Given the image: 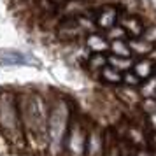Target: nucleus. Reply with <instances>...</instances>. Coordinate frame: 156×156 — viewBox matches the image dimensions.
I'll use <instances>...</instances> for the list:
<instances>
[{
    "mask_svg": "<svg viewBox=\"0 0 156 156\" xmlns=\"http://www.w3.org/2000/svg\"><path fill=\"white\" fill-rule=\"evenodd\" d=\"M0 132L11 144H21L25 133L18 112V97L12 91H0Z\"/></svg>",
    "mask_w": 156,
    "mask_h": 156,
    "instance_id": "obj_1",
    "label": "nucleus"
},
{
    "mask_svg": "<svg viewBox=\"0 0 156 156\" xmlns=\"http://www.w3.org/2000/svg\"><path fill=\"white\" fill-rule=\"evenodd\" d=\"M70 119V111L69 104L65 98H56L49 107V116H48V146L46 149L51 153V156H58L62 151L63 137L67 132V125Z\"/></svg>",
    "mask_w": 156,
    "mask_h": 156,
    "instance_id": "obj_2",
    "label": "nucleus"
},
{
    "mask_svg": "<svg viewBox=\"0 0 156 156\" xmlns=\"http://www.w3.org/2000/svg\"><path fill=\"white\" fill-rule=\"evenodd\" d=\"M86 139H88V132L83 128V125L77 123V121H72L70 130H69V137H67L69 156H84Z\"/></svg>",
    "mask_w": 156,
    "mask_h": 156,
    "instance_id": "obj_3",
    "label": "nucleus"
},
{
    "mask_svg": "<svg viewBox=\"0 0 156 156\" xmlns=\"http://www.w3.org/2000/svg\"><path fill=\"white\" fill-rule=\"evenodd\" d=\"M56 34H58V39H62V41H74L76 37L83 35L86 32L79 25L77 16H67V18H63L58 23Z\"/></svg>",
    "mask_w": 156,
    "mask_h": 156,
    "instance_id": "obj_4",
    "label": "nucleus"
},
{
    "mask_svg": "<svg viewBox=\"0 0 156 156\" xmlns=\"http://www.w3.org/2000/svg\"><path fill=\"white\" fill-rule=\"evenodd\" d=\"M118 20H119V9L118 7H114V5H104V7L97 9L95 25L102 32H107L109 28L116 27Z\"/></svg>",
    "mask_w": 156,
    "mask_h": 156,
    "instance_id": "obj_5",
    "label": "nucleus"
},
{
    "mask_svg": "<svg viewBox=\"0 0 156 156\" xmlns=\"http://www.w3.org/2000/svg\"><path fill=\"white\" fill-rule=\"evenodd\" d=\"M105 146H104V132L100 126H93L88 132L86 139V153L84 156H104Z\"/></svg>",
    "mask_w": 156,
    "mask_h": 156,
    "instance_id": "obj_6",
    "label": "nucleus"
},
{
    "mask_svg": "<svg viewBox=\"0 0 156 156\" xmlns=\"http://www.w3.org/2000/svg\"><path fill=\"white\" fill-rule=\"evenodd\" d=\"M118 25H121V27L125 28V32L128 34V37H130V39L142 37L144 30H146V25H144V21H142L139 16H132V14H130V16H123Z\"/></svg>",
    "mask_w": 156,
    "mask_h": 156,
    "instance_id": "obj_7",
    "label": "nucleus"
},
{
    "mask_svg": "<svg viewBox=\"0 0 156 156\" xmlns=\"http://www.w3.org/2000/svg\"><path fill=\"white\" fill-rule=\"evenodd\" d=\"M86 48L88 51H91V55L97 53H109V41L105 39L104 34L100 32H93L86 37Z\"/></svg>",
    "mask_w": 156,
    "mask_h": 156,
    "instance_id": "obj_8",
    "label": "nucleus"
},
{
    "mask_svg": "<svg viewBox=\"0 0 156 156\" xmlns=\"http://www.w3.org/2000/svg\"><path fill=\"white\" fill-rule=\"evenodd\" d=\"M132 72H133L140 81H147V79H151L153 76H154L156 65L153 63L151 60H147V58H140V60H137V62L133 63Z\"/></svg>",
    "mask_w": 156,
    "mask_h": 156,
    "instance_id": "obj_9",
    "label": "nucleus"
},
{
    "mask_svg": "<svg viewBox=\"0 0 156 156\" xmlns=\"http://www.w3.org/2000/svg\"><path fill=\"white\" fill-rule=\"evenodd\" d=\"M128 49H130V53L132 55H135V56H147L151 51L154 49V44L147 42L146 39H142V37H135V39H128Z\"/></svg>",
    "mask_w": 156,
    "mask_h": 156,
    "instance_id": "obj_10",
    "label": "nucleus"
},
{
    "mask_svg": "<svg viewBox=\"0 0 156 156\" xmlns=\"http://www.w3.org/2000/svg\"><path fill=\"white\" fill-rule=\"evenodd\" d=\"M133 58H123V56H114V55H107V65L109 67H112L114 70L121 72V74H125V72L132 70V67H133Z\"/></svg>",
    "mask_w": 156,
    "mask_h": 156,
    "instance_id": "obj_11",
    "label": "nucleus"
},
{
    "mask_svg": "<svg viewBox=\"0 0 156 156\" xmlns=\"http://www.w3.org/2000/svg\"><path fill=\"white\" fill-rule=\"evenodd\" d=\"M98 79L100 81H104V83H107V84H121V79H123V74L118 70H114L112 67H109V65H105L104 69H100L98 70Z\"/></svg>",
    "mask_w": 156,
    "mask_h": 156,
    "instance_id": "obj_12",
    "label": "nucleus"
},
{
    "mask_svg": "<svg viewBox=\"0 0 156 156\" xmlns=\"http://www.w3.org/2000/svg\"><path fill=\"white\" fill-rule=\"evenodd\" d=\"M126 41H111V42H109V53L114 55V56L130 58L132 56V53H130V49H128V42Z\"/></svg>",
    "mask_w": 156,
    "mask_h": 156,
    "instance_id": "obj_13",
    "label": "nucleus"
},
{
    "mask_svg": "<svg viewBox=\"0 0 156 156\" xmlns=\"http://www.w3.org/2000/svg\"><path fill=\"white\" fill-rule=\"evenodd\" d=\"M107 65V55L105 53H97L88 58V67L91 72H98L100 69H104Z\"/></svg>",
    "mask_w": 156,
    "mask_h": 156,
    "instance_id": "obj_14",
    "label": "nucleus"
},
{
    "mask_svg": "<svg viewBox=\"0 0 156 156\" xmlns=\"http://www.w3.org/2000/svg\"><path fill=\"white\" fill-rule=\"evenodd\" d=\"M41 5H42V7L44 5L48 7V14H55V12H60V11L67 9L69 0H42Z\"/></svg>",
    "mask_w": 156,
    "mask_h": 156,
    "instance_id": "obj_15",
    "label": "nucleus"
},
{
    "mask_svg": "<svg viewBox=\"0 0 156 156\" xmlns=\"http://www.w3.org/2000/svg\"><path fill=\"white\" fill-rule=\"evenodd\" d=\"M104 35H105V39L109 42H111V41H126L128 39V34L125 32V28H123L121 25H116L112 28H109Z\"/></svg>",
    "mask_w": 156,
    "mask_h": 156,
    "instance_id": "obj_16",
    "label": "nucleus"
},
{
    "mask_svg": "<svg viewBox=\"0 0 156 156\" xmlns=\"http://www.w3.org/2000/svg\"><path fill=\"white\" fill-rule=\"evenodd\" d=\"M121 84H125L126 88H137V86L142 84V81L137 76H135L132 70H128L123 74V79H121Z\"/></svg>",
    "mask_w": 156,
    "mask_h": 156,
    "instance_id": "obj_17",
    "label": "nucleus"
},
{
    "mask_svg": "<svg viewBox=\"0 0 156 156\" xmlns=\"http://www.w3.org/2000/svg\"><path fill=\"white\" fill-rule=\"evenodd\" d=\"M140 107H142V111L147 114H153L156 111V98H142L140 100Z\"/></svg>",
    "mask_w": 156,
    "mask_h": 156,
    "instance_id": "obj_18",
    "label": "nucleus"
},
{
    "mask_svg": "<svg viewBox=\"0 0 156 156\" xmlns=\"http://www.w3.org/2000/svg\"><path fill=\"white\" fill-rule=\"evenodd\" d=\"M142 39H146L147 42H151V44H154L156 46V25H153V27H149V28L144 30Z\"/></svg>",
    "mask_w": 156,
    "mask_h": 156,
    "instance_id": "obj_19",
    "label": "nucleus"
},
{
    "mask_svg": "<svg viewBox=\"0 0 156 156\" xmlns=\"http://www.w3.org/2000/svg\"><path fill=\"white\" fill-rule=\"evenodd\" d=\"M107 156H119V147H118V146H111V149H109V154Z\"/></svg>",
    "mask_w": 156,
    "mask_h": 156,
    "instance_id": "obj_20",
    "label": "nucleus"
},
{
    "mask_svg": "<svg viewBox=\"0 0 156 156\" xmlns=\"http://www.w3.org/2000/svg\"><path fill=\"white\" fill-rule=\"evenodd\" d=\"M149 121H151V125L156 128V111L153 114H149Z\"/></svg>",
    "mask_w": 156,
    "mask_h": 156,
    "instance_id": "obj_21",
    "label": "nucleus"
},
{
    "mask_svg": "<svg viewBox=\"0 0 156 156\" xmlns=\"http://www.w3.org/2000/svg\"><path fill=\"white\" fill-rule=\"evenodd\" d=\"M135 156H154V154H151L147 151H139V153H135Z\"/></svg>",
    "mask_w": 156,
    "mask_h": 156,
    "instance_id": "obj_22",
    "label": "nucleus"
},
{
    "mask_svg": "<svg viewBox=\"0 0 156 156\" xmlns=\"http://www.w3.org/2000/svg\"><path fill=\"white\" fill-rule=\"evenodd\" d=\"M154 98H156V97H154Z\"/></svg>",
    "mask_w": 156,
    "mask_h": 156,
    "instance_id": "obj_23",
    "label": "nucleus"
},
{
    "mask_svg": "<svg viewBox=\"0 0 156 156\" xmlns=\"http://www.w3.org/2000/svg\"><path fill=\"white\" fill-rule=\"evenodd\" d=\"M154 156H156V154H154Z\"/></svg>",
    "mask_w": 156,
    "mask_h": 156,
    "instance_id": "obj_24",
    "label": "nucleus"
}]
</instances>
